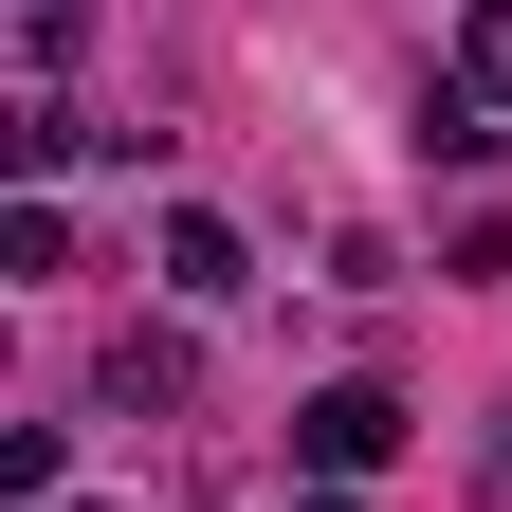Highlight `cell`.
I'll return each mask as SVG.
<instances>
[{
	"mask_svg": "<svg viewBox=\"0 0 512 512\" xmlns=\"http://www.w3.org/2000/svg\"><path fill=\"white\" fill-rule=\"evenodd\" d=\"M74 37H92V0H19V55H37V74H55Z\"/></svg>",
	"mask_w": 512,
	"mask_h": 512,
	"instance_id": "obj_4",
	"label": "cell"
},
{
	"mask_svg": "<svg viewBox=\"0 0 512 512\" xmlns=\"http://www.w3.org/2000/svg\"><path fill=\"white\" fill-rule=\"evenodd\" d=\"M147 256H165V293H183V311H220V293H256V238H238L220 202H165V238H147Z\"/></svg>",
	"mask_w": 512,
	"mask_h": 512,
	"instance_id": "obj_2",
	"label": "cell"
},
{
	"mask_svg": "<svg viewBox=\"0 0 512 512\" xmlns=\"http://www.w3.org/2000/svg\"><path fill=\"white\" fill-rule=\"evenodd\" d=\"M55 512H74V494H55Z\"/></svg>",
	"mask_w": 512,
	"mask_h": 512,
	"instance_id": "obj_6",
	"label": "cell"
},
{
	"mask_svg": "<svg viewBox=\"0 0 512 512\" xmlns=\"http://www.w3.org/2000/svg\"><path fill=\"white\" fill-rule=\"evenodd\" d=\"M293 458H311V494H348V476L403 458V403H384V384H311V403H293Z\"/></svg>",
	"mask_w": 512,
	"mask_h": 512,
	"instance_id": "obj_1",
	"label": "cell"
},
{
	"mask_svg": "<svg viewBox=\"0 0 512 512\" xmlns=\"http://www.w3.org/2000/svg\"><path fill=\"white\" fill-rule=\"evenodd\" d=\"M458 110H512V0H458Z\"/></svg>",
	"mask_w": 512,
	"mask_h": 512,
	"instance_id": "obj_3",
	"label": "cell"
},
{
	"mask_svg": "<svg viewBox=\"0 0 512 512\" xmlns=\"http://www.w3.org/2000/svg\"><path fill=\"white\" fill-rule=\"evenodd\" d=\"M293 512H348V494H293Z\"/></svg>",
	"mask_w": 512,
	"mask_h": 512,
	"instance_id": "obj_5",
	"label": "cell"
}]
</instances>
